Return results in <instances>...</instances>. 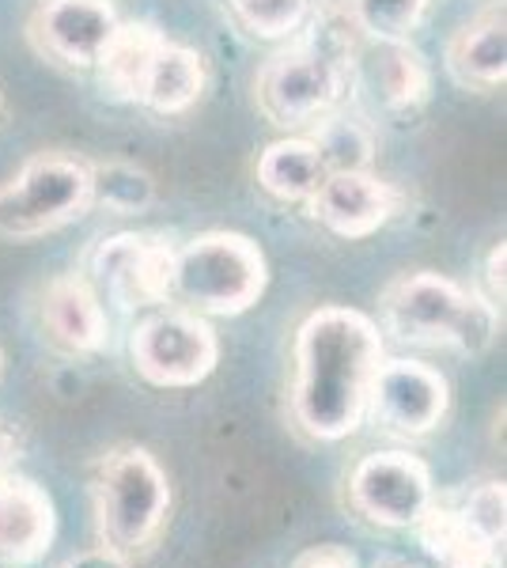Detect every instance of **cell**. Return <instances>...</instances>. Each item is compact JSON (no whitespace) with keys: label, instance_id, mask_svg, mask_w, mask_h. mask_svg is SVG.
Listing matches in <instances>:
<instances>
[{"label":"cell","instance_id":"cell-1","mask_svg":"<svg viewBox=\"0 0 507 568\" xmlns=\"http://www.w3.org/2000/svg\"><path fill=\"white\" fill-rule=\"evenodd\" d=\"M383 364V334L372 315L356 307H318L292 342V420L307 439L337 444L359 433L367 394Z\"/></svg>","mask_w":507,"mask_h":568},{"label":"cell","instance_id":"cell-28","mask_svg":"<svg viewBox=\"0 0 507 568\" xmlns=\"http://www.w3.org/2000/svg\"><path fill=\"white\" fill-rule=\"evenodd\" d=\"M20 459V436H16L12 425L0 420V474L12 470V463Z\"/></svg>","mask_w":507,"mask_h":568},{"label":"cell","instance_id":"cell-26","mask_svg":"<svg viewBox=\"0 0 507 568\" xmlns=\"http://www.w3.org/2000/svg\"><path fill=\"white\" fill-rule=\"evenodd\" d=\"M504 254L507 251H504V240H500L493 251H488V262H485V284H488V288L481 292V296L496 311H504Z\"/></svg>","mask_w":507,"mask_h":568},{"label":"cell","instance_id":"cell-2","mask_svg":"<svg viewBox=\"0 0 507 568\" xmlns=\"http://www.w3.org/2000/svg\"><path fill=\"white\" fill-rule=\"evenodd\" d=\"M383 329L409 345H447L466 356L485 353L496 342L500 311L481 292H469L432 270L402 273L379 300Z\"/></svg>","mask_w":507,"mask_h":568},{"label":"cell","instance_id":"cell-12","mask_svg":"<svg viewBox=\"0 0 507 568\" xmlns=\"http://www.w3.org/2000/svg\"><path fill=\"white\" fill-rule=\"evenodd\" d=\"M58 542V504L34 478L0 474V568L39 565Z\"/></svg>","mask_w":507,"mask_h":568},{"label":"cell","instance_id":"cell-4","mask_svg":"<svg viewBox=\"0 0 507 568\" xmlns=\"http://www.w3.org/2000/svg\"><path fill=\"white\" fill-rule=\"evenodd\" d=\"M270 265L251 235L205 232L174 251L171 300L193 315L232 318L265 296Z\"/></svg>","mask_w":507,"mask_h":568},{"label":"cell","instance_id":"cell-7","mask_svg":"<svg viewBox=\"0 0 507 568\" xmlns=\"http://www.w3.org/2000/svg\"><path fill=\"white\" fill-rule=\"evenodd\" d=\"M345 500L364 524L379 530H413L436 500V481L420 455L372 452L345 481Z\"/></svg>","mask_w":507,"mask_h":568},{"label":"cell","instance_id":"cell-9","mask_svg":"<svg viewBox=\"0 0 507 568\" xmlns=\"http://www.w3.org/2000/svg\"><path fill=\"white\" fill-rule=\"evenodd\" d=\"M450 409V383L439 368L409 356L379 364L367 394V417L398 439H424L444 425Z\"/></svg>","mask_w":507,"mask_h":568},{"label":"cell","instance_id":"cell-29","mask_svg":"<svg viewBox=\"0 0 507 568\" xmlns=\"http://www.w3.org/2000/svg\"><path fill=\"white\" fill-rule=\"evenodd\" d=\"M375 568H420V565H413V561H405V557H383Z\"/></svg>","mask_w":507,"mask_h":568},{"label":"cell","instance_id":"cell-24","mask_svg":"<svg viewBox=\"0 0 507 568\" xmlns=\"http://www.w3.org/2000/svg\"><path fill=\"white\" fill-rule=\"evenodd\" d=\"M311 0H232L235 20L257 39H284L303 23Z\"/></svg>","mask_w":507,"mask_h":568},{"label":"cell","instance_id":"cell-18","mask_svg":"<svg viewBox=\"0 0 507 568\" xmlns=\"http://www.w3.org/2000/svg\"><path fill=\"white\" fill-rule=\"evenodd\" d=\"M322 179H326V163L315 141H303V136L276 141L257 155V186L276 201H307Z\"/></svg>","mask_w":507,"mask_h":568},{"label":"cell","instance_id":"cell-22","mask_svg":"<svg viewBox=\"0 0 507 568\" xmlns=\"http://www.w3.org/2000/svg\"><path fill=\"white\" fill-rule=\"evenodd\" d=\"M315 149L326 163V171H364L372 163V133L353 118H329L322 122Z\"/></svg>","mask_w":507,"mask_h":568},{"label":"cell","instance_id":"cell-20","mask_svg":"<svg viewBox=\"0 0 507 568\" xmlns=\"http://www.w3.org/2000/svg\"><path fill=\"white\" fill-rule=\"evenodd\" d=\"M155 197V182L149 171L133 163H99L91 168V201L107 205L110 213H141Z\"/></svg>","mask_w":507,"mask_h":568},{"label":"cell","instance_id":"cell-13","mask_svg":"<svg viewBox=\"0 0 507 568\" xmlns=\"http://www.w3.org/2000/svg\"><path fill=\"white\" fill-rule=\"evenodd\" d=\"M307 213L341 240H367L391 220L394 194L367 171H326L307 197Z\"/></svg>","mask_w":507,"mask_h":568},{"label":"cell","instance_id":"cell-3","mask_svg":"<svg viewBox=\"0 0 507 568\" xmlns=\"http://www.w3.org/2000/svg\"><path fill=\"white\" fill-rule=\"evenodd\" d=\"M91 500H95L99 546L133 561L168 527L171 478L149 447L122 444L99 459Z\"/></svg>","mask_w":507,"mask_h":568},{"label":"cell","instance_id":"cell-11","mask_svg":"<svg viewBox=\"0 0 507 568\" xmlns=\"http://www.w3.org/2000/svg\"><path fill=\"white\" fill-rule=\"evenodd\" d=\"M118 23L110 0H42L27 20V39L64 69H95Z\"/></svg>","mask_w":507,"mask_h":568},{"label":"cell","instance_id":"cell-25","mask_svg":"<svg viewBox=\"0 0 507 568\" xmlns=\"http://www.w3.org/2000/svg\"><path fill=\"white\" fill-rule=\"evenodd\" d=\"M292 568H359V561L353 549H345L341 542H318L303 549L296 561H292Z\"/></svg>","mask_w":507,"mask_h":568},{"label":"cell","instance_id":"cell-23","mask_svg":"<svg viewBox=\"0 0 507 568\" xmlns=\"http://www.w3.org/2000/svg\"><path fill=\"white\" fill-rule=\"evenodd\" d=\"M391 45V58L383 65V88L391 106H420L428 99L432 77L428 65L409 42H386Z\"/></svg>","mask_w":507,"mask_h":568},{"label":"cell","instance_id":"cell-27","mask_svg":"<svg viewBox=\"0 0 507 568\" xmlns=\"http://www.w3.org/2000/svg\"><path fill=\"white\" fill-rule=\"evenodd\" d=\"M64 568H129V561L118 554H110L103 546H95V549H88V554H77Z\"/></svg>","mask_w":507,"mask_h":568},{"label":"cell","instance_id":"cell-17","mask_svg":"<svg viewBox=\"0 0 507 568\" xmlns=\"http://www.w3.org/2000/svg\"><path fill=\"white\" fill-rule=\"evenodd\" d=\"M205 91V65H201V53L190 45L168 42L163 39L155 45L149 69L141 77L133 103L155 110V114H182L201 99Z\"/></svg>","mask_w":507,"mask_h":568},{"label":"cell","instance_id":"cell-16","mask_svg":"<svg viewBox=\"0 0 507 568\" xmlns=\"http://www.w3.org/2000/svg\"><path fill=\"white\" fill-rule=\"evenodd\" d=\"M447 72L469 91H496L507 77V45H504V0L477 12L447 42Z\"/></svg>","mask_w":507,"mask_h":568},{"label":"cell","instance_id":"cell-14","mask_svg":"<svg viewBox=\"0 0 507 568\" xmlns=\"http://www.w3.org/2000/svg\"><path fill=\"white\" fill-rule=\"evenodd\" d=\"M39 318L45 342L64 356L99 353L110 334L103 296H99L88 277H72V273L45 284Z\"/></svg>","mask_w":507,"mask_h":568},{"label":"cell","instance_id":"cell-15","mask_svg":"<svg viewBox=\"0 0 507 568\" xmlns=\"http://www.w3.org/2000/svg\"><path fill=\"white\" fill-rule=\"evenodd\" d=\"M413 530L436 568H504V542H493L458 497H436Z\"/></svg>","mask_w":507,"mask_h":568},{"label":"cell","instance_id":"cell-8","mask_svg":"<svg viewBox=\"0 0 507 568\" xmlns=\"http://www.w3.org/2000/svg\"><path fill=\"white\" fill-rule=\"evenodd\" d=\"M345 95V65L318 45H292L276 53L254 84L257 110L281 130L326 118Z\"/></svg>","mask_w":507,"mask_h":568},{"label":"cell","instance_id":"cell-19","mask_svg":"<svg viewBox=\"0 0 507 568\" xmlns=\"http://www.w3.org/2000/svg\"><path fill=\"white\" fill-rule=\"evenodd\" d=\"M160 42H163V34L149 23H118L114 39L107 42L103 58H99V65H95L103 72V88L110 95L133 103L144 69H149V61Z\"/></svg>","mask_w":507,"mask_h":568},{"label":"cell","instance_id":"cell-5","mask_svg":"<svg viewBox=\"0 0 507 568\" xmlns=\"http://www.w3.org/2000/svg\"><path fill=\"white\" fill-rule=\"evenodd\" d=\"M91 209V163L64 152L31 155L0 186V235L39 240Z\"/></svg>","mask_w":507,"mask_h":568},{"label":"cell","instance_id":"cell-10","mask_svg":"<svg viewBox=\"0 0 507 568\" xmlns=\"http://www.w3.org/2000/svg\"><path fill=\"white\" fill-rule=\"evenodd\" d=\"M91 281L99 296L122 311L171 304V265L174 251L160 235H110L91 251Z\"/></svg>","mask_w":507,"mask_h":568},{"label":"cell","instance_id":"cell-6","mask_svg":"<svg viewBox=\"0 0 507 568\" xmlns=\"http://www.w3.org/2000/svg\"><path fill=\"white\" fill-rule=\"evenodd\" d=\"M129 356H133L136 375L152 387L190 390L216 372L220 337L205 315L168 307L136 323L133 337H129Z\"/></svg>","mask_w":507,"mask_h":568},{"label":"cell","instance_id":"cell-21","mask_svg":"<svg viewBox=\"0 0 507 568\" xmlns=\"http://www.w3.org/2000/svg\"><path fill=\"white\" fill-rule=\"evenodd\" d=\"M428 0H353V20L379 42H405L424 20Z\"/></svg>","mask_w":507,"mask_h":568}]
</instances>
